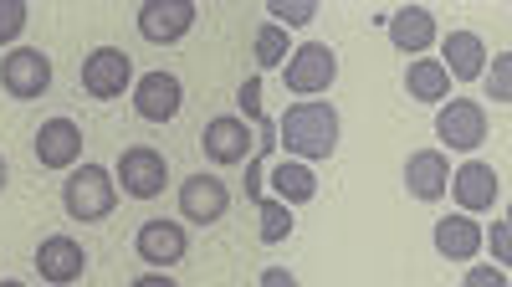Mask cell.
Instances as JSON below:
<instances>
[{
  "mask_svg": "<svg viewBox=\"0 0 512 287\" xmlns=\"http://www.w3.org/2000/svg\"><path fill=\"white\" fill-rule=\"evenodd\" d=\"M451 200L461 205V216H482L497 205V170L487 159H466L451 170Z\"/></svg>",
  "mask_w": 512,
  "mask_h": 287,
  "instance_id": "16",
  "label": "cell"
},
{
  "mask_svg": "<svg viewBox=\"0 0 512 287\" xmlns=\"http://www.w3.org/2000/svg\"><path fill=\"white\" fill-rule=\"evenodd\" d=\"M267 185H272V195H277L282 205H292V211L318 195V175H313V164H303V159L272 164V170H267Z\"/></svg>",
  "mask_w": 512,
  "mask_h": 287,
  "instance_id": "20",
  "label": "cell"
},
{
  "mask_svg": "<svg viewBox=\"0 0 512 287\" xmlns=\"http://www.w3.org/2000/svg\"><path fill=\"white\" fill-rule=\"evenodd\" d=\"M461 287H507V272L497 262H472L461 277Z\"/></svg>",
  "mask_w": 512,
  "mask_h": 287,
  "instance_id": "29",
  "label": "cell"
},
{
  "mask_svg": "<svg viewBox=\"0 0 512 287\" xmlns=\"http://www.w3.org/2000/svg\"><path fill=\"white\" fill-rule=\"evenodd\" d=\"M180 108H185V82H180L175 72L154 67V72H144V77L134 82V113H139L144 123H175Z\"/></svg>",
  "mask_w": 512,
  "mask_h": 287,
  "instance_id": "10",
  "label": "cell"
},
{
  "mask_svg": "<svg viewBox=\"0 0 512 287\" xmlns=\"http://www.w3.org/2000/svg\"><path fill=\"white\" fill-rule=\"evenodd\" d=\"M113 180L123 195H134V200H159L169 190V164L154 144H128L113 164Z\"/></svg>",
  "mask_w": 512,
  "mask_h": 287,
  "instance_id": "4",
  "label": "cell"
},
{
  "mask_svg": "<svg viewBox=\"0 0 512 287\" xmlns=\"http://www.w3.org/2000/svg\"><path fill=\"white\" fill-rule=\"evenodd\" d=\"M482 93L492 103H512V52H497L487 57V72H482Z\"/></svg>",
  "mask_w": 512,
  "mask_h": 287,
  "instance_id": "24",
  "label": "cell"
},
{
  "mask_svg": "<svg viewBox=\"0 0 512 287\" xmlns=\"http://www.w3.org/2000/svg\"><path fill=\"white\" fill-rule=\"evenodd\" d=\"M31 154H36V164H47V170H77L82 164V129H77V118H47L36 129V139H31Z\"/></svg>",
  "mask_w": 512,
  "mask_h": 287,
  "instance_id": "14",
  "label": "cell"
},
{
  "mask_svg": "<svg viewBox=\"0 0 512 287\" xmlns=\"http://www.w3.org/2000/svg\"><path fill=\"white\" fill-rule=\"evenodd\" d=\"M487 252H492V262H497L502 272H512V226H507V221L487 226Z\"/></svg>",
  "mask_w": 512,
  "mask_h": 287,
  "instance_id": "27",
  "label": "cell"
},
{
  "mask_svg": "<svg viewBox=\"0 0 512 287\" xmlns=\"http://www.w3.org/2000/svg\"><path fill=\"white\" fill-rule=\"evenodd\" d=\"M390 41L415 62V57H431V47H441V26H436V11H425V6H400L390 21Z\"/></svg>",
  "mask_w": 512,
  "mask_h": 287,
  "instance_id": "17",
  "label": "cell"
},
{
  "mask_svg": "<svg viewBox=\"0 0 512 287\" xmlns=\"http://www.w3.org/2000/svg\"><path fill=\"white\" fill-rule=\"evenodd\" d=\"M272 149H282V134H277V118H267V113H262V118H256V159L267 164V154H272Z\"/></svg>",
  "mask_w": 512,
  "mask_h": 287,
  "instance_id": "30",
  "label": "cell"
},
{
  "mask_svg": "<svg viewBox=\"0 0 512 287\" xmlns=\"http://www.w3.org/2000/svg\"><path fill=\"white\" fill-rule=\"evenodd\" d=\"M195 26V0H144L139 6V36L149 47H175Z\"/></svg>",
  "mask_w": 512,
  "mask_h": 287,
  "instance_id": "11",
  "label": "cell"
},
{
  "mask_svg": "<svg viewBox=\"0 0 512 287\" xmlns=\"http://www.w3.org/2000/svg\"><path fill=\"white\" fill-rule=\"evenodd\" d=\"M502 221H507V226H512V205H507V216H502Z\"/></svg>",
  "mask_w": 512,
  "mask_h": 287,
  "instance_id": "36",
  "label": "cell"
},
{
  "mask_svg": "<svg viewBox=\"0 0 512 287\" xmlns=\"http://www.w3.org/2000/svg\"><path fill=\"white\" fill-rule=\"evenodd\" d=\"M436 139H441V149H451V154H477L482 139H487V108L472 103V98L441 103V113H436Z\"/></svg>",
  "mask_w": 512,
  "mask_h": 287,
  "instance_id": "7",
  "label": "cell"
},
{
  "mask_svg": "<svg viewBox=\"0 0 512 287\" xmlns=\"http://www.w3.org/2000/svg\"><path fill=\"white\" fill-rule=\"evenodd\" d=\"M118 180L113 170H103V164H77V170L67 175L62 185V205H67V216L82 221V226H103L113 211H118Z\"/></svg>",
  "mask_w": 512,
  "mask_h": 287,
  "instance_id": "2",
  "label": "cell"
},
{
  "mask_svg": "<svg viewBox=\"0 0 512 287\" xmlns=\"http://www.w3.org/2000/svg\"><path fill=\"white\" fill-rule=\"evenodd\" d=\"M313 16H318L313 0H272V16H267V21H277V26L287 31V26H308Z\"/></svg>",
  "mask_w": 512,
  "mask_h": 287,
  "instance_id": "26",
  "label": "cell"
},
{
  "mask_svg": "<svg viewBox=\"0 0 512 287\" xmlns=\"http://www.w3.org/2000/svg\"><path fill=\"white\" fill-rule=\"evenodd\" d=\"M128 287H180L175 277H164V272H144V277H134Z\"/></svg>",
  "mask_w": 512,
  "mask_h": 287,
  "instance_id": "33",
  "label": "cell"
},
{
  "mask_svg": "<svg viewBox=\"0 0 512 287\" xmlns=\"http://www.w3.org/2000/svg\"><path fill=\"white\" fill-rule=\"evenodd\" d=\"M134 252L154 267V272H164V267H180L185 257H190V231H185V221H144L139 226V236H134Z\"/></svg>",
  "mask_w": 512,
  "mask_h": 287,
  "instance_id": "12",
  "label": "cell"
},
{
  "mask_svg": "<svg viewBox=\"0 0 512 287\" xmlns=\"http://www.w3.org/2000/svg\"><path fill=\"white\" fill-rule=\"evenodd\" d=\"M231 211V185L221 180V170H200L180 180V221L185 226H216Z\"/></svg>",
  "mask_w": 512,
  "mask_h": 287,
  "instance_id": "5",
  "label": "cell"
},
{
  "mask_svg": "<svg viewBox=\"0 0 512 287\" xmlns=\"http://www.w3.org/2000/svg\"><path fill=\"white\" fill-rule=\"evenodd\" d=\"M451 170L456 164L446 159V149H415L405 159V190L420 205H436L441 195H451Z\"/></svg>",
  "mask_w": 512,
  "mask_h": 287,
  "instance_id": "15",
  "label": "cell"
},
{
  "mask_svg": "<svg viewBox=\"0 0 512 287\" xmlns=\"http://www.w3.org/2000/svg\"><path fill=\"white\" fill-rule=\"evenodd\" d=\"M256 287H297V272H287V267H267L262 277H256Z\"/></svg>",
  "mask_w": 512,
  "mask_h": 287,
  "instance_id": "31",
  "label": "cell"
},
{
  "mask_svg": "<svg viewBox=\"0 0 512 287\" xmlns=\"http://www.w3.org/2000/svg\"><path fill=\"white\" fill-rule=\"evenodd\" d=\"M431 241H436V252L446 262H477V252H487V226L477 216H461L456 211V216H441L436 221Z\"/></svg>",
  "mask_w": 512,
  "mask_h": 287,
  "instance_id": "18",
  "label": "cell"
},
{
  "mask_svg": "<svg viewBox=\"0 0 512 287\" xmlns=\"http://www.w3.org/2000/svg\"><path fill=\"white\" fill-rule=\"evenodd\" d=\"M0 287H26V282H16V277H0Z\"/></svg>",
  "mask_w": 512,
  "mask_h": 287,
  "instance_id": "35",
  "label": "cell"
},
{
  "mask_svg": "<svg viewBox=\"0 0 512 287\" xmlns=\"http://www.w3.org/2000/svg\"><path fill=\"white\" fill-rule=\"evenodd\" d=\"M26 0H0V47L11 52V41H21V31H26Z\"/></svg>",
  "mask_w": 512,
  "mask_h": 287,
  "instance_id": "25",
  "label": "cell"
},
{
  "mask_svg": "<svg viewBox=\"0 0 512 287\" xmlns=\"http://www.w3.org/2000/svg\"><path fill=\"white\" fill-rule=\"evenodd\" d=\"M405 93L415 98V103H451V72L441 67V57H415L410 67H405Z\"/></svg>",
  "mask_w": 512,
  "mask_h": 287,
  "instance_id": "21",
  "label": "cell"
},
{
  "mask_svg": "<svg viewBox=\"0 0 512 287\" xmlns=\"http://www.w3.org/2000/svg\"><path fill=\"white\" fill-rule=\"evenodd\" d=\"M441 67L451 72V82H482V72H487V41L477 31L456 26L451 36H441Z\"/></svg>",
  "mask_w": 512,
  "mask_h": 287,
  "instance_id": "19",
  "label": "cell"
},
{
  "mask_svg": "<svg viewBox=\"0 0 512 287\" xmlns=\"http://www.w3.org/2000/svg\"><path fill=\"white\" fill-rule=\"evenodd\" d=\"M277 134H282V154L287 159H303L318 164L328 154H338V139H344V118L328 98H308V103H292L277 118Z\"/></svg>",
  "mask_w": 512,
  "mask_h": 287,
  "instance_id": "1",
  "label": "cell"
},
{
  "mask_svg": "<svg viewBox=\"0 0 512 287\" xmlns=\"http://www.w3.org/2000/svg\"><path fill=\"white\" fill-rule=\"evenodd\" d=\"M292 226H297L292 205H282L277 195H262V200H256V236H262V246L287 241V236H292Z\"/></svg>",
  "mask_w": 512,
  "mask_h": 287,
  "instance_id": "23",
  "label": "cell"
},
{
  "mask_svg": "<svg viewBox=\"0 0 512 287\" xmlns=\"http://www.w3.org/2000/svg\"><path fill=\"white\" fill-rule=\"evenodd\" d=\"M134 88V62H128L123 47H93L82 57V93L98 98V103H113Z\"/></svg>",
  "mask_w": 512,
  "mask_h": 287,
  "instance_id": "6",
  "label": "cell"
},
{
  "mask_svg": "<svg viewBox=\"0 0 512 287\" xmlns=\"http://www.w3.org/2000/svg\"><path fill=\"white\" fill-rule=\"evenodd\" d=\"M262 190H267V170H262V159H256V164H246V195L262 200Z\"/></svg>",
  "mask_w": 512,
  "mask_h": 287,
  "instance_id": "32",
  "label": "cell"
},
{
  "mask_svg": "<svg viewBox=\"0 0 512 287\" xmlns=\"http://www.w3.org/2000/svg\"><path fill=\"white\" fill-rule=\"evenodd\" d=\"M251 123L241 113H216L200 129V154L216 164V170H226V164H246L251 159Z\"/></svg>",
  "mask_w": 512,
  "mask_h": 287,
  "instance_id": "9",
  "label": "cell"
},
{
  "mask_svg": "<svg viewBox=\"0 0 512 287\" xmlns=\"http://www.w3.org/2000/svg\"><path fill=\"white\" fill-rule=\"evenodd\" d=\"M0 88H6V98H16V103H36L41 93L52 88V62H47V52L11 47L6 57H0Z\"/></svg>",
  "mask_w": 512,
  "mask_h": 287,
  "instance_id": "8",
  "label": "cell"
},
{
  "mask_svg": "<svg viewBox=\"0 0 512 287\" xmlns=\"http://www.w3.org/2000/svg\"><path fill=\"white\" fill-rule=\"evenodd\" d=\"M236 103H241V118H262V113H267V98H262V77H256V72L241 82Z\"/></svg>",
  "mask_w": 512,
  "mask_h": 287,
  "instance_id": "28",
  "label": "cell"
},
{
  "mask_svg": "<svg viewBox=\"0 0 512 287\" xmlns=\"http://www.w3.org/2000/svg\"><path fill=\"white\" fill-rule=\"evenodd\" d=\"M6 185H11V164H6V154H0V195H6Z\"/></svg>",
  "mask_w": 512,
  "mask_h": 287,
  "instance_id": "34",
  "label": "cell"
},
{
  "mask_svg": "<svg viewBox=\"0 0 512 287\" xmlns=\"http://www.w3.org/2000/svg\"><path fill=\"white\" fill-rule=\"evenodd\" d=\"M36 277L41 282H52V287H72L82 272H88V246H82L77 236H47V241H41L36 246Z\"/></svg>",
  "mask_w": 512,
  "mask_h": 287,
  "instance_id": "13",
  "label": "cell"
},
{
  "mask_svg": "<svg viewBox=\"0 0 512 287\" xmlns=\"http://www.w3.org/2000/svg\"><path fill=\"white\" fill-rule=\"evenodd\" d=\"M251 57H256V72L287 67V57H292V41H287V31H282L277 21H262V26H256V36H251Z\"/></svg>",
  "mask_w": 512,
  "mask_h": 287,
  "instance_id": "22",
  "label": "cell"
},
{
  "mask_svg": "<svg viewBox=\"0 0 512 287\" xmlns=\"http://www.w3.org/2000/svg\"><path fill=\"white\" fill-rule=\"evenodd\" d=\"M282 82H287L292 103L323 98L333 82H338V52L328 47V41H297L287 67H282Z\"/></svg>",
  "mask_w": 512,
  "mask_h": 287,
  "instance_id": "3",
  "label": "cell"
}]
</instances>
